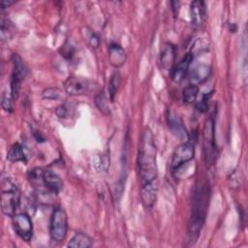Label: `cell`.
I'll use <instances>...</instances> for the list:
<instances>
[{
    "instance_id": "cell-16",
    "label": "cell",
    "mask_w": 248,
    "mask_h": 248,
    "mask_svg": "<svg viewBox=\"0 0 248 248\" xmlns=\"http://www.w3.org/2000/svg\"><path fill=\"white\" fill-rule=\"evenodd\" d=\"M127 59L126 51L116 43H111L108 46V60L114 68L121 67Z\"/></svg>"
},
{
    "instance_id": "cell-18",
    "label": "cell",
    "mask_w": 248,
    "mask_h": 248,
    "mask_svg": "<svg viewBox=\"0 0 248 248\" xmlns=\"http://www.w3.org/2000/svg\"><path fill=\"white\" fill-rule=\"evenodd\" d=\"M92 246V239L83 232H77L69 241L68 247L88 248Z\"/></svg>"
},
{
    "instance_id": "cell-2",
    "label": "cell",
    "mask_w": 248,
    "mask_h": 248,
    "mask_svg": "<svg viewBox=\"0 0 248 248\" xmlns=\"http://www.w3.org/2000/svg\"><path fill=\"white\" fill-rule=\"evenodd\" d=\"M210 197V189L208 183L197 185L193 194L192 211L188 224V232L192 241L200 235V232L203 226Z\"/></svg>"
},
{
    "instance_id": "cell-5",
    "label": "cell",
    "mask_w": 248,
    "mask_h": 248,
    "mask_svg": "<svg viewBox=\"0 0 248 248\" xmlns=\"http://www.w3.org/2000/svg\"><path fill=\"white\" fill-rule=\"evenodd\" d=\"M203 156L206 168H210L216 158L215 121L213 115L205 121L203 127Z\"/></svg>"
},
{
    "instance_id": "cell-24",
    "label": "cell",
    "mask_w": 248,
    "mask_h": 248,
    "mask_svg": "<svg viewBox=\"0 0 248 248\" xmlns=\"http://www.w3.org/2000/svg\"><path fill=\"white\" fill-rule=\"evenodd\" d=\"M1 39L2 41H6L11 37V22L8 20L7 17L1 14Z\"/></svg>"
},
{
    "instance_id": "cell-29",
    "label": "cell",
    "mask_w": 248,
    "mask_h": 248,
    "mask_svg": "<svg viewBox=\"0 0 248 248\" xmlns=\"http://www.w3.org/2000/svg\"><path fill=\"white\" fill-rule=\"evenodd\" d=\"M170 5H171V7H172V8H171V11H172L174 16H176L177 14H178V12H179V2H177V1H172V2L170 3Z\"/></svg>"
},
{
    "instance_id": "cell-1",
    "label": "cell",
    "mask_w": 248,
    "mask_h": 248,
    "mask_svg": "<svg viewBox=\"0 0 248 248\" xmlns=\"http://www.w3.org/2000/svg\"><path fill=\"white\" fill-rule=\"evenodd\" d=\"M137 164L141 185L149 183L157 178L156 146L153 134L148 128L143 130L140 137Z\"/></svg>"
},
{
    "instance_id": "cell-15",
    "label": "cell",
    "mask_w": 248,
    "mask_h": 248,
    "mask_svg": "<svg viewBox=\"0 0 248 248\" xmlns=\"http://www.w3.org/2000/svg\"><path fill=\"white\" fill-rule=\"evenodd\" d=\"M175 46L172 44L167 43L164 45L160 53L159 60L162 69L170 70L173 67L175 61Z\"/></svg>"
},
{
    "instance_id": "cell-4",
    "label": "cell",
    "mask_w": 248,
    "mask_h": 248,
    "mask_svg": "<svg viewBox=\"0 0 248 248\" xmlns=\"http://www.w3.org/2000/svg\"><path fill=\"white\" fill-rule=\"evenodd\" d=\"M20 202V194L16 184L9 177H3L1 181V207L2 212L13 217Z\"/></svg>"
},
{
    "instance_id": "cell-14",
    "label": "cell",
    "mask_w": 248,
    "mask_h": 248,
    "mask_svg": "<svg viewBox=\"0 0 248 248\" xmlns=\"http://www.w3.org/2000/svg\"><path fill=\"white\" fill-rule=\"evenodd\" d=\"M206 10L203 1H193L190 6V17L193 26L201 27L205 20Z\"/></svg>"
},
{
    "instance_id": "cell-22",
    "label": "cell",
    "mask_w": 248,
    "mask_h": 248,
    "mask_svg": "<svg viewBox=\"0 0 248 248\" xmlns=\"http://www.w3.org/2000/svg\"><path fill=\"white\" fill-rule=\"evenodd\" d=\"M120 81H121V77L120 74L118 72H114L113 75L111 76L109 82H108V95H109V99L111 102H113L114 100V96L116 95V92L119 88L120 85Z\"/></svg>"
},
{
    "instance_id": "cell-6",
    "label": "cell",
    "mask_w": 248,
    "mask_h": 248,
    "mask_svg": "<svg viewBox=\"0 0 248 248\" xmlns=\"http://www.w3.org/2000/svg\"><path fill=\"white\" fill-rule=\"evenodd\" d=\"M68 231V217L64 209L55 208L50 217L49 233L51 239L61 242L65 239Z\"/></svg>"
},
{
    "instance_id": "cell-7",
    "label": "cell",
    "mask_w": 248,
    "mask_h": 248,
    "mask_svg": "<svg viewBox=\"0 0 248 248\" xmlns=\"http://www.w3.org/2000/svg\"><path fill=\"white\" fill-rule=\"evenodd\" d=\"M12 64H13V71L11 75V94L13 98L16 100L18 97L19 94V89H20V84L24 78L27 75V67L22 60V58L17 55L14 54L12 57Z\"/></svg>"
},
{
    "instance_id": "cell-20",
    "label": "cell",
    "mask_w": 248,
    "mask_h": 248,
    "mask_svg": "<svg viewBox=\"0 0 248 248\" xmlns=\"http://www.w3.org/2000/svg\"><path fill=\"white\" fill-rule=\"evenodd\" d=\"M81 35L84 39V41L87 42V44L94 48H97L100 45V39L98 35L90 28L88 27H83L81 29Z\"/></svg>"
},
{
    "instance_id": "cell-30",
    "label": "cell",
    "mask_w": 248,
    "mask_h": 248,
    "mask_svg": "<svg viewBox=\"0 0 248 248\" xmlns=\"http://www.w3.org/2000/svg\"><path fill=\"white\" fill-rule=\"evenodd\" d=\"M14 3V1H11V0H2L1 1V3H0V5H1V10L3 11L4 9H6V8H8L11 4H13Z\"/></svg>"
},
{
    "instance_id": "cell-27",
    "label": "cell",
    "mask_w": 248,
    "mask_h": 248,
    "mask_svg": "<svg viewBox=\"0 0 248 248\" xmlns=\"http://www.w3.org/2000/svg\"><path fill=\"white\" fill-rule=\"evenodd\" d=\"M43 97L48 100H56L60 97V91L57 88H47L43 91Z\"/></svg>"
},
{
    "instance_id": "cell-19",
    "label": "cell",
    "mask_w": 248,
    "mask_h": 248,
    "mask_svg": "<svg viewBox=\"0 0 248 248\" xmlns=\"http://www.w3.org/2000/svg\"><path fill=\"white\" fill-rule=\"evenodd\" d=\"M7 158L11 162H22L26 163V155L24 152V148L21 144L19 143H15L11 146V148L8 151Z\"/></svg>"
},
{
    "instance_id": "cell-25",
    "label": "cell",
    "mask_w": 248,
    "mask_h": 248,
    "mask_svg": "<svg viewBox=\"0 0 248 248\" xmlns=\"http://www.w3.org/2000/svg\"><path fill=\"white\" fill-rule=\"evenodd\" d=\"M210 96H211V93H205L202 96V98L198 102H196V108L200 112L204 113L208 110V101Z\"/></svg>"
},
{
    "instance_id": "cell-8",
    "label": "cell",
    "mask_w": 248,
    "mask_h": 248,
    "mask_svg": "<svg viewBox=\"0 0 248 248\" xmlns=\"http://www.w3.org/2000/svg\"><path fill=\"white\" fill-rule=\"evenodd\" d=\"M195 143L192 139L180 144L173 152L170 160V169L172 171L180 169L185 163H188L194 158Z\"/></svg>"
},
{
    "instance_id": "cell-13",
    "label": "cell",
    "mask_w": 248,
    "mask_h": 248,
    "mask_svg": "<svg viewBox=\"0 0 248 248\" xmlns=\"http://www.w3.org/2000/svg\"><path fill=\"white\" fill-rule=\"evenodd\" d=\"M168 124L172 134L179 138L181 140L187 141L190 139V136L186 128L184 127L181 119L173 111H170L168 114Z\"/></svg>"
},
{
    "instance_id": "cell-23",
    "label": "cell",
    "mask_w": 248,
    "mask_h": 248,
    "mask_svg": "<svg viewBox=\"0 0 248 248\" xmlns=\"http://www.w3.org/2000/svg\"><path fill=\"white\" fill-rule=\"evenodd\" d=\"M95 105L98 108V109L103 112L104 114H109V107H108V101L107 96L104 92H100L95 97Z\"/></svg>"
},
{
    "instance_id": "cell-3",
    "label": "cell",
    "mask_w": 248,
    "mask_h": 248,
    "mask_svg": "<svg viewBox=\"0 0 248 248\" xmlns=\"http://www.w3.org/2000/svg\"><path fill=\"white\" fill-rule=\"evenodd\" d=\"M28 179L34 188L42 194L45 192L46 195H57L63 188V182L55 172L41 168L30 170Z\"/></svg>"
},
{
    "instance_id": "cell-9",
    "label": "cell",
    "mask_w": 248,
    "mask_h": 248,
    "mask_svg": "<svg viewBox=\"0 0 248 248\" xmlns=\"http://www.w3.org/2000/svg\"><path fill=\"white\" fill-rule=\"evenodd\" d=\"M13 227L16 233L24 241H29L33 234V225L30 216L25 213H17L12 217Z\"/></svg>"
},
{
    "instance_id": "cell-12",
    "label": "cell",
    "mask_w": 248,
    "mask_h": 248,
    "mask_svg": "<svg viewBox=\"0 0 248 248\" xmlns=\"http://www.w3.org/2000/svg\"><path fill=\"white\" fill-rule=\"evenodd\" d=\"M157 191H158V184L156 179L142 185L140 198H141V202L146 209L150 210L153 207L156 201V197H157Z\"/></svg>"
},
{
    "instance_id": "cell-11",
    "label": "cell",
    "mask_w": 248,
    "mask_h": 248,
    "mask_svg": "<svg viewBox=\"0 0 248 248\" xmlns=\"http://www.w3.org/2000/svg\"><path fill=\"white\" fill-rule=\"evenodd\" d=\"M192 60H193V54L189 52L177 64L173 65V67L170 69V77L174 82H180L184 79L185 76L189 71Z\"/></svg>"
},
{
    "instance_id": "cell-10",
    "label": "cell",
    "mask_w": 248,
    "mask_h": 248,
    "mask_svg": "<svg viewBox=\"0 0 248 248\" xmlns=\"http://www.w3.org/2000/svg\"><path fill=\"white\" fill-rule=\"evenodd\" d=\"M90 81L78 77H71L64 82V89L71 96H79L86 94L90 90Z\"/></svg>"
},
{
    "instance_id": "cell-28",
    "label": "cell",
    "mask_w": 248,
    "mask_h": 248,
    "mask_svg": "<svg viewBox=\"0 0 248 248\" xmlns=\"http://www.w3.org/2000/svg\"><path fill=\"white\" fill-rule=\"evenodd\" d=\"M70 108H71L69 107L68 104H63V105H61V106H59L57 108L55 112H56V114H57V116L59 118H65V117H67L69 115Z\"/></svg>"
},
{
    "instance_id": "cell-21",
    "label": "cell",
    "mask_w": 248,
    "mask_h": 248,
    "mask_svg": "<svg viewBox=\"0 0 248 248\" xmlns=\"http://www.w3.org/2000/svg\"><path fill=\"white\" fill-rule=\"evenodd\" d=\"M199 94V86L196 84H190L189 86L185 87L182 92L183 101L186 104H194L197 100Z\"/></svg>"
},
{
    "instance_id": "cell-26",
    "label": "cell",
    "mask_w": 248,
    "mask_h": 248,
    "mask_svg": "<svg viewBox=\"0 0 248 248\" xmlns=\"http://www.w3.org/2000/svg\"><path fill=\"white\" fill-rule=\"evenodd\" d=\"M14 100L15 99L13 98L11 93L3 94L2 101H1V106H2L3 109L8 112H12L14 110Z\"/></svg>"
},
{
    "instance_id": "cell-17",
    "label": "cell",
    "mask_w": 248,
    "mask_h": 248,
    "mask_svg": "<svg viewBox=\"0 0 248 248\" xmlns=\"http://www.w3.org/2000/svg\"><path fill=\"white\" fill-rule=\"evenodd\" d=\"M210 75V68L206 65H198L190 71V79L193 84L203 82Z\"/></svg>"
}]
</instances>
